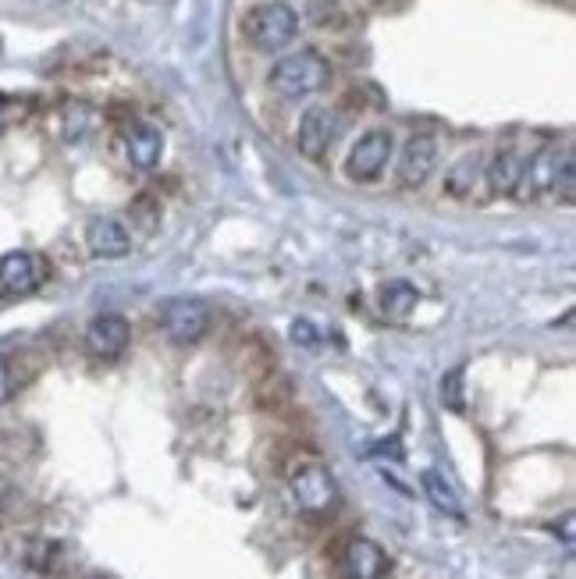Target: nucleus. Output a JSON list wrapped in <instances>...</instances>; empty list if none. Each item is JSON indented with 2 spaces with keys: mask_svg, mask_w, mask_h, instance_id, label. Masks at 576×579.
I'll list each match as a JSON object with an SVG mask.
<instances>
[{
  "mask_svg": "<svg viewBox=\"0 0 576 579\" xmlns=\"http://www.w3.org/2000/svg\"><path fill=\"white\" fill-rule=\"evenodd\" d=\"M288 491L299 512L306 516H331L338 508V484L331 469L317 459H299L288 469Z\"/></svg>",
  "mask_w": 576,
  "mask_h": 579,
  "instance_id": "obj_1",
  "label": "nucleus"
},
{
  "mask_svg": "<svg viewBox=\"0 0 576 579\" xmlns=\"http://www.w3.org/2000/svg\"><path fill=\"white\" fill-rule=\"evenodd\" d=\"M328 61L317 54V50H299V54L281 57L271 68V89L285 100H303V96H313L317 89L328 86Z\"/></svg>",
  "mask_w": 576,
  "mask_h": 579,
  "instance_id": "obj_2",
  "label": "nucleus"
},
{
  "mask_svg": "<svg viewBox=\"0 0 576 579\" xmlns=\"http://www.w3.org/2000/svg\"><path fill=\"white\" fill-rule=\"evenodd\" d=\"M242 32H246V40L253 43L256 50L274 54V50L288 47V43L296 40L299 15L288 8V4H281V0H271V4H256V8L246 15V22H242Z\"/></svg>",
  "mask_w": 576,
  "mask_h": 579,
  "instance_id": "obj_3",
  "label": "nucleus"
},
{
  "mask_svg": "<svg viewBox=\"0 0 576 579\" xmlns=\"http://www.w3.org/2000/svg\"><path fill=\"white\" fill-rule=\"evenodd\" d=\"M47 260L36 253H4L0 256V299H25V295L40 292L47 281Z\"/></svg>",
  "mask_w": 576,
  "mask_h": 579,
  "instance_id": "obj_4",
  "label": "nucleus"
},
{
  "mask_svg": "<svg viewBox=\"0 0 576 579\" xmlns=\"http://www.w3.org/2000/svg\"><path fill=\"white\" fill-rule=\"evenodd\" d=\"M160 327L168 334L171 342L192 345L200 342L203 334L210 331V310L207 302L200 299H171L164 310H160Z\"/></svg>",
  "mask_w": 576,
  "mask_h": 579,
  "instance_id": "obj_5",
  "label": "nucleus"
},
{
  "mask_svg": "<svg viewBox=\"0 0 576 579\" xmlns=\"http://www.w3.org/2000/svg\"><path fill=\"white\" fill-rule=\"evenodd\" d=\"M392 160V132L384 128H374L360 139V143L349 150V160H345V175L352 182H374L384 167Z\"/></svg>",
  "mask_w": 576,
  "mask_h": 579,
  "instance_id": "obj_6",
  "label": "nucleus"
},
{
  "mask_svg": "<svg viewBox=\"0 0 576 579\" xmlns=\"http://www.w3.org/2000/svg\"><path fill=\"white\" fill-rule=\"evenodd\" d=\"M388 569H392V562H388L384 548L367 537L345 540L342 551H338V572L345 579H384Z\"/></svg>",
  "mask_w": 576,
  "mask_h": 579,
  "instance_id": "obj_7",
  "label": "nucleus"
},
{
  "mask_svg": "<svg viewBox=\"0 0 576 579\" xmlns=\"http://www.w3.org/2000/svg\"><path fill=\"white\" fill-rule=\"evenodd\" d=\"M438 164V143L434 135H413L399 153V167H395V182L399 189H420L427 178L434 175Z\"/></svg>",
  "mask_w": 576,
  "mask_h": 579,
  "instance_id": "obj_8",
  "label": "nucleus"
},
{
  "mask_svg": "<svg viewBox=\"0 0 576 579\" xmlns=\"http://www.w3.org/2000/svg\"><path fill=\"white\" fill-rule=\"evenodd\" d=\"M338 139V118L335 111H328V107H310V111L303 114V121H299V153H303L306 160H324L328 157V150L335 146Z\"/></svg>",
  "mask_w": 576,
  "mask_h": 579,
  "instance_id": "obj_9",
  "label": "nucleus"
},
{
  "mask_svg": "<svg viewBox=\"0 0 576 579\" xmlns=\"http://www.w3.org/2000/svg\"><path fill=\"white\" fill-rule=\"evenodd\" d=\"M132 342V327L118 313H104V317H93L86 327V349L96 359H118L121 352Z\"/></svg>",
  "mask_w": 576,
  "mask_h": 579,
  "instance_id": "obj_10",
  "label": "nucleus"
},
{
  "mask_svg": "<svg viewBox=\"0 0 576 579\" xmlns=\"http://www.w3.org/2000/svg\"><path fill=\"white\" fill-rule=\"evenodd\" d=\"M569 157V150L566 153H559V150H541L534 160H527L523 164V178H520V185H516V192L512 196L516 199H537V196H544V192H555V182H559V171H562V160Z\"/></svg>",
  "mask_w": 576,
  "mask_h": 579,
  "instance_id": "obj_11",
  "label": "nucleus"
},
{
  "mask_svg": "<svg viewBox=\"0 0 576 579\" xmlns=\"http://www.w3.org/2000/svg\"><path fill=\"white\" fill-rule=\"evenodd\" d=\"M118 150L128 167H136V171H153V167L160 164V153H164V135H160L153 125H128L118 139Z\"/></svg>",
  "mask_w": 576,
  "mask_h": 579,
  "instance_id": "obj_12",
  "label": "nucleus"
},
{
  "mask_svg": "<svg viewBox=\"0 0 576 579\" xmlns=\"http://www.w3.org/2000/svg\"><path fill=\"white\" fill-rule=\"evenodd\" d=\"M86 249L96 260H121L132 253V235L114 217H93L86 224Z\"/></svg>",
  "mask_w": 576,
  "mask_h": 579,
  "instance_id": "obj_13",
  "label": "nucleus"
},
{
  "mask_svg": "<svg viewBox=\"0 0 576 579\" xmlns=\"http://www.w3.org/2000/svg\"><path fill=\"white\" fill-rule=\"evenodd\" d=\"M523 164H527V157H523V153L498 150L495 157H491L488 171H484L491 196H512V192H516V185H520V178H523Z\"/></svg>",
  "mask_w": 576,
  "mask_h": 579,
  "instance_id": "obj_14",
  "label": "nucleus"
},
{
  "mask_svg": "<svg viewBox=\"0 0 576 579\" xmlns=\"http://www.w3.org/2000/svg\"><path fill=\"white\" fill-rule=\"evenodd\" d=\"M416 302H420V292H416L409 281H388V285L377 288V310H381L384 320H392V324L409 320V313L416 310Z\"/></svg>",
  "mask_w": 576,
  "mask_h": 579,
  "instance_id": "obj_15",
  "label": "nucleus"
},
{
  "mask_svg": "<svg viewBox=\"0 0 576 579\" xmlns=\"http://www.w3.org/2000/svg\"><path fill=\"white\" fill-rule=\"evenodd\" d=\"M477 178H480V153H463L456 164L448 167L445 192L456 199H466L473 192V185H477Z\"/></svg>",
  "mask_w": 576,
  "mask_h": 579,
  "instance_id": "obj_16",
  "label": "nucleus"
},
{
  "mask_svg": "<svg viewBox=\"0 0 576 579\" xmlns=\"http://www.w3.org/2000/svg\"><path fill=\"white\" fill-rule=\"evenodd\" d=\"M424 494L434 501V508H441V512H448V516H459L463 512V505H459V498H456V491H452V484H448L445 476L441 473H434V469H427L424 476Z\"/></svg>",
  "mask_w": 576,
  "mask_h": 579,
  "instance_id": "obj_17",
  "label": "nucleus"
},
{
  "mask_svg": "<svg viewBox=\"0 0 576 579\" xmlns=\"http://www.w3.org/2000/svg\"><path fill=\"white\" fill-rule=\"evenodd\" d=\"M61 544L57 540H32L29 548H25V565L36 572H57V565H61Z\"/></svg>",
  "mask_w": 576,
  "mask_h": 579,
  "instance_id": "obj_18",
  "label": "nucleus"
},
{
  "mask_svg": "<svg viewBox=\"0 0 576 579\" xmlns=\"http://www.w3.org/2000/svg\"><path fill=\"white\" fill-rule=\"evenodd\" d=\"M89 132V107L82 104H68L61 111V135L68 139V143H79V139H86Z\"/></svg>",
  "mask_w": 576,
  "mask_h": 579,
  "instance_id": "obj_19",
  "label": "nucleus"
},
{
  "mask_svg": "<svg viewBox=\"0 0 576 579\" xmlns=\"http://www.w3.org/2000/svg\"><path fill=\"white\" fill-rule=\"evenodd\" d=\"M441 402L452 409V413H463L466 402H463V366H456V370H448L445 377H441Z\"/></svg>",
  "mask_w": 576,
  "mask_h": 579,
  "instance_id": "obj_20",
  "label": "nucleus"
},
{
  "mask_svg": "<svg viewBox=\"0 0 576 579\" xmlns=\"http://www.w3.org/2000/svg\"><path fill=\"white\" fill-rule=\"evenodd\" d=\"M128 214H132V221H136L139 228L150 235V231L157 228V221H160V203L153 196H139L136 203H132V210H128Z\"/></svg>",
  "mask_w": 576,
  "mask_h": 579,
  "instance_id": "obj_21",
  "label": "nucleus"
},
{
  "mask_svg": "<svg viewBox=\"0 0 576 579\" xmlns=\"http://www.w3.org/2000/svg\"><path fill=\"white\" fill-rule=\"evenodd\" d=\"M15 395V370H11L8 359H0V405Z\"/></svg>",
  "mask_w": 576,
  "mask_h": 579,
  "instance_id": "obj_22",
  "label": "nucleus"
},
{
  "mask_svg": "<svg viewBox=\"0 0 576 579\" xmlns=\"http://www.w3.org/2000/svg\"><path fill=\"white\" fill-rule=\"evenodd\" d=\"M292 342L296 345H317V331H313L310 320H296V324H292Z\"/></svg>",
  "mask_w": 576,
  "mask_h": 579,
  "instance_id": "obj_23",
  "label": "nucleus"
},
{
  "mask_svg": "<svg viewBox=\"0 0 576 579\" xmlns=\"http://www.w3.org/2000/svg\"><path fill=\"white\" fill-rule=\"evenodd\" d=\"M8 125V100H4V96H0V128Z\"/></svg>",
  "mask_w": 576,
  "mask_h": 579,
  "instance_id": "obj_24",
  "label": "nucleus"
}]
</instances>
